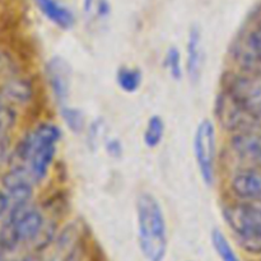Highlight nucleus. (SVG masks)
<instances>
[{"mask_svg":"<svg viewBox=\"0 0 261 261\" xmlns=\"http://www.w3.org/2000/svg\"><path fill=\"white\" fill-rule=\"evenodd\" d=\"M43 17L61 31H69L75 25L76 17L73 10L59 0H33Z\"/></svg>","mask_w":261,"mask_h":261,"instance_id":"12","label":"nucleus"},{"mask_svg":"<svg viewBox=\"0 0 261 261\" xmlns=\"http://www.w3.org/2000/svg\"><path fill=\"white\" fill-rule=\"evenodd\" d=\"M66 191L68 190H65L63 186H59L58 190H55V194H53L51 198L48 196L47 203L42 205L43 212L46 211L47 213H51L55 217V219L59 218L63 213H68L71 206V199Z\"/></svg>","mask_w":261,"mask_h":261,"instance_id":"18","label":"nucleus"},{"mask_svg":"<svg viewBox=\"0 0 261 261\" xmlns=\"http://www.w3.org/2000/svg\"><path fill=\"white\" fill-rule=\"evenodd\" d=\"M213 120L217 127L226 137L249 132V130L261 129L260 124L245 111L236 99L232 98L227 92L219 89L213 105Z\"/></svg>","mask_w":261,"mask_h":261,"instance_id":"6","label":"nucleus"},{"mask_svg":"<svg viewBox=\"0 0 261 261\" xmlns=\"http://www.w3.org/2000/svg\"><path fill=\"white\" fill-rule=\"evenodd\" d=\"M86 143L91 150H97L106 139V121L102 117H96L88 122L86 133Z\"/></svg>","mask_w":261,"mask_h":261,"instance_id":"20","label":"nucleus"},{"mask_svg":"<svg viewBox=\"0 0 261 261\" xmlns=\"http://www.w3.org/2000/svg\"><path fill=\"white\" fill-rule=\"evenodd\" d=\"M222 218L237 241L261 237V209L256 204L223 199Z\"/></svg>","mask_w":261,"mask_h":261,"instance_id":"5","label":"nucleus"},{"mask_svg":"<svg viewBox=\"0 0 261 261\" xmlns=\"http://www.w3.org/2000/svg\"><path fill=\"white\" fill-rule=\"evenodd\" d=\"M83 12L87 17L106 19L111 14L109 0H83Z\"/></svg>","mask_w":261,"mask_h":261,"instance_id":"22","label":"nucleus"},{"mask_svg":"<svg viewBox=\"0 0 261 261\" xmlns=\"http://www.w3.org/2000/svg\"><path fill=\"white\" fill-rule=\"evenodd\" d=\"M166 122L161 115H152L148 117L143 130V143L148 149H155L165 140Z\"/></svg>","mask_w":261,"mask_h":261,"instance_id":"16","label":"nucleus"},{"mask_svg":"<svg viewBox=\"0 0 261 261\" xmlns=\"http://www.w3.org/2000/svg\"><path fill=\"white\" fill-rule=\"evenodd\" d=\"M212 245L222 261H241L226 234L219 228L212 229Z\"/></svg>","mask_w":261,"mask_h":261,"instance_id":"19","label":"nucleus"},{"mask_svg":"<svg viewBox=\"0 0 261 261\" xmlns=\"http://www.w3.org/2000/svg\"><path fill=\"white\" fill-rule=\"evenodd\" d=\"M59 117L63 122L66 130L74 135H82L86 133L88 121L84 111L79 107L71 106V105H63L59 106Z\"/></svg>","mask_w":261,"mask_h":261,"instance_id":"14","label":"nucleus"},{"mask_svg":"<svg viewBox=\"0 0 261 261\" xmlns=\"http://www.w3.org/2000/svg\"><path fill=\"white\" fill-rule=\"evenodd\" d=\"M43 75L51 98L58 105V107L68 103L73 76V70L69 61L63 56H51L45 64Z\"/></svg>","mask_w":261,"mask_h":261,"instance_id":"9","label":"nucleus"},{"mask_svg":"<svg viewBox=\"0 0 261 261\" xmlns=\"http://www.w3.org/2000/svg\"><path fill=\"white\" fill-rule=\"evenodd\" d=\"M244 41L249 50L251 51L256 63L261 66V24L250 30L249 33L244 37Z\"/></svg>","mask_w":261,"mask_h":261,"instance_id":"24","label":"nucleus"},{"mask_svg":"<svg viewBox=\"0 0 261 261\" xmlns=\"http://www.w3.org/2000/svg\"><path fill=\"white\" fill-rule=\"evenodd\" d=\"M219 89L236 99L261 126V76L259 74L227 68L222 73Z\"/></svg>","mask_w":261,"mask_h":261,"instance_id":"4","label":"nucleus"},{"mask_svg":"<svg viewBox=\"0 0 261 261\" xmlns=\"http://www.w3.org/2000/svg\"><path fill=\"white\" fill-rule=\"evenodd\" d=\"M223 199L257 204L261 201V168L236 166L226 173Z\"/></svg>","mask_w":261,"mask_h":261,"instance_id":"7","label":"nucleus"},{"mask_svg":"<svg viewBox=\"0 0 261 261\" xmlns=\"http://www.w3.org/2000/svg\"><path fill=\"white\" fill-rule=\"evenodd\" d=\"M240 246L244 250H246L247 252H251V254L261 255V237L255 240H246V241H239Z\"/></svg>","mask_w":261,"mask_h":261,"instance_id":"26","label":"nucleus"},{"mask_svg":"<svg viewBox=\"0 0 261 261\" xmlns=\"http://www.w3.org/2000/svg\"><path fill=\"white\" fill-rule=\"evenodd\" d=\"M19 242L14 224L7 218L3 223L2 228H0V247L3 250H13Z\"/></svg>","mask_w":261,"mask_h":261,"instance_id":"23","label":"nucleus"},{"mask_svg":"<svg viewBox=\"0 0 261 261\" xmlns=\"http://www.w3.org/2000/svg\"><path fill=\"white\" fill-rule=\"evenodd\" d=\"M4 101L10 105H25L30 103L35 97V86L27 78L15 76L10 78L3 84L2 93Z\"/></svg>","mask_w":261,"mask_h":261,"instance_id":"13","label":"nucleus"},{"mask_svg":"<svg viewBox=\"0 0 261 261\" xmlns=\"http://www.w3.org/2000/svg\"><path fill=\"white\" fill-rule=\"evenodd\" d=\"M102 147H103L105 153L112 160H121L122 155H124V143L117 137H112V135L111 137H106Z\"/></svg>","mask_w":261,"mask_h":261,"instance_id":"25","label":"nucleus"},{"mask_svg":"<svg viewBox=\"0 0 261 261\" xmlns=\"http://www.w3.org/2000/svg\"><path fill=\"white\" fill-rule=\"evenodd\" d=\"M9 211H10L9 198H8L7 193L0 191V218H3L4 216H8Z\"/></svg>","mask_w":261,"mask_h":261,"instance_id":"27","label":"nucleus"},{"mask_svg":"<svg viewBox=\"0 0 261 261\" xmlns=\"http://www.w3.org/2000/svg\"><path fill=\"white\" fill-rule=\"evenodd\" d=\"M2 99H3V97H2V96H0V101H2Z\"/></svg>","mask_w":261,"mask_h":261,"instance_id":"29","label":"nucleus"},{"mask_svg":"<svg viewBox=\"0 0 261 261\" xmlns=\"http://www.w3.org/2000/svg\"><path fill=\"white\" fill-rule=\"evenodd\" d=\"M260 261H261V259H260Z\"/></svg>","mask_w":261,"mask_h":261,"instance_id":"30","label":"nucleus"},{"mask_svg":"<svg viewBox=\"0 0 261 261\" xmlns=\"http://www.w3.org/2000/svg\"><path fill=\"white\" fill-rule=\"evenodd\" d=\"M204 68L203 33L199 25H191L185 45V71L190 83H199Z\"/></svg>","mask_w":261,"mask_h":261,"instance_id":"11","label":"nucleus"},{"mask_svg":"<svg viewBox=\"0 0 261 261\" xmlns=\"http://www.w3.org/2000/svg\"><path fill=\"white\" fill-rule=\"evenodd\" d=\"M138 241L148 261H163L168 250V231L162 204L153 194L142 191L135 201Z\"/></svg>","mask_w":261,"mask_h":261,"instance_id":"2","label":"nucleus"},{"mask_svg":"<svg viewBox=\"0 0 261 261\" xmlns=\"http://www.w3.org/2000/svg\"><path fill=\"white\" fill-rule=\"evenodd\" d=\"M18 115L13 105L0 101V134L9 135V133L14 129L17 125Z\"/></svg>","mask_w":261,"mask_h":261,"instance_id":"21","label":"nucleus"},{"mask_svg":"<svg viewBox=\"0 0 261 261\" xmlns=\"http://www.w3.org/2000/svg\"><path fill=\"white\" fill-rule=\"evenodd\" d=\"M256 205H257V206H259V208L261 209V201H260V203H257V204H256Z\"/></svg>","mask_w":261,"mask_h":261,"instance_id":"28","label":"nucleus"},{"mask_svg":"<svg viewBox=\"0 0 261 261\" xmlns=\"http://www.w3.org/2000/svg\"><path fill=\"white\" fill-rule=\"evenodd\" d=\"M193 153L199 176L206 188H213L219 173L218 127L212 119L196 125L193 137Z\"/></svg>","mask_w":261,"mask_h":261,"instance_id":"3","label":"nucleus"},{"mask_svg":"<svg viewBox=\"0 0 261 261\" xmlns=\"http://www.w3.org/2000/svg\"><path fill=\"white\" fill-rule=\"evenodd\" d=\"M223 154L231 158L236 166L261 168V129L227 137Z\"/></svg>","mask_w":261,"mask_h":261,"instance_id":"8","label":"nucleus"},{"mask_svg":"<svg viewBox=\"0 0 261 261\" xmlns=\"http://www.w3.org/2000/svg\"><path fill=\"white\" fill-rule=\"evenodd\" d=\"M64 137V130L53 120L37 122L17 144L14 155L15 165L24 166L30 171L36 185L47 180L58 162L59 145Z\"/></svg>","mask_w":261,"mask_h":261,"instance_id":"1","label":"nucleus"},{"mask_svg":"<svg viewBox=\"0 0 261 261\" xmlns=\"http://www.w3.org/2000/svg\"><path fill=\"white\" fill-rule=\"evenodd\" d=\"M115 81L120 91L127 94H134L143 84V71L138 66L121 65L116 70Z\"/></svg>","mask_w":261,"mask_h":261,"instance_id":"15","label":"nucleus"},{"mask_svg":"<svg viewBox=\"0 0 261 261\" xmlns=\"http://www.w3.org/2000/svg\"><path fill=\"white\" fill-rule=\"evenodd\" d=\"M7 218L14 224L20 242L37 241L48 222L43 209L32 203L10 208Z\"/></svg>","mask_w":261,"mask_h":261,"instance_id":"10","label":"nucleus"},{"mask_svg":"<svg viewBox=\"0 0 261 261\" xmlns=\"http://www.w3.org/2000/svg\"><path fill=\"white\" fill-rule=\"evenodd\" d=\"M162 66L170 78L175 82H180L186 75L185 59L177 46L172 45L167 48L162 59Z\"/></svg>","mask_w":261,"mask_h":261,"instance_id":"17","label":"nucleus"}]
</instances>
